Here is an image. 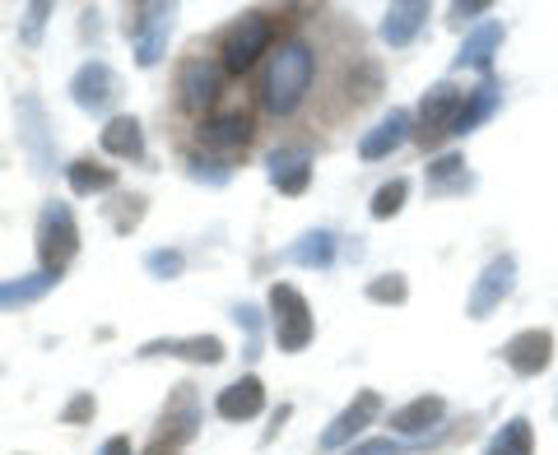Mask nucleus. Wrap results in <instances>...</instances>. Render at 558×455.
Listing matches in <instances>:
<instances>
[{
	"label": "nucleus",
	"instance_id": "nucleus-1",
	"mask_svg": "<svg viewBox=\"0 0 558 455\" xmlns=\"http://www.w3.org/2000/svg\"><path fill=\"white\" fill-rule=\"evenodd\" d=\"M312 84H317V47L307 38H289L270 51L266 79H260V108L275 121L299 116V108L307 102Z\"/></svg>",
	"mask_w": 558,
	"mask_h": 455
},
{
	"label": "nucleus",
	"instance_id": "nucleus-2",
	"mask_svg": "<svg viewBox=\"0 0 558 455\" xmlns=\"http://www.w3.org/2000/svg\"><path fill=\"white\" fill-rule=\"evenodd\" d=\"M266 307H270V335L279 344V354H303V348L317 340V317H312L299 284H284V279L270 284Z\"/></svg>",
	"mask_w": 558,
	"mask_h": 455
},
{
	"label": "nucleus",
	"instance_id": "nucleus-3",
	"mask_svg": "<svg viewBox=\"0 0 558 455\" xmlns=\"http://www.w3.org/2000/svg\"><path fill=\"white\" fill-rule=\"evenodd\" d=\"M33 247H38V270L51 274H65V266L80 256V223H75V209L65 200H43L38 209V228H33Z\"/></svg>",
	"mask_w": 558,
	"mask_h": 455
},
{
	"label": "nucleus",
	"instance_id": "nucleus-4",
	"mask_svg": "<svg viewBox=\"0 0 558 455\" xmlns=\"http://www.w3.org/2000/svg\"><path fill=\"white\" fill-rule=\"evenodd\" d=\"M266 51H275V28L260 10H247L238 14V20L219 33V65L223 75H247V70L266 57Z\"/></svg>",
	"mask_w": 558,
	"mask_h": 455
},
{
	"label": "nucleus",
	"instance_id": "nucleus-5",
	"mask_svg": "<svg viewBox=\"0 0 558 455\" xmlns=\"http://www.w3.org/2000/svg\"><path fill=\"white\" fill-rule=\"evenodd\" d=\"M121 24H126V38L135 47V65L154 70L168 57V38L178 28V5H131Z\"/></svg>",
	"mask_w": 558,
	"mask_h": 455
},
{
	"label": "nucleus",
	"instance_id": "nucleus-6",
	"mask_svg": "<svg viewBox=\"0 0 558 455\" xmlns=\"http://www.w3.org/2000/svg\"><path fill=\"white\" fill-rule=\"evenodd\" d=\"M14 116H20V149L28 153L33 172L51 177V172H57V126H51V116H47V102L28 89L14 98Z\"/></svg>",
	"mask_w": 558,
	"mask_h": 455
},
{
	"label": "nucleus",
	"instance_id": "nucleus-7",
	"mask_svg": "<svg viewBox=\"0 0 558 455\" xmlns=\"http://www.w3.org/2000/svg\"><path fill=\"white\" fill-rule=\"evenodd\" d=\"M205 423V409H201V391L191 381H178L163 399V414H159V428H154V442L168 446V451H182L201 436Z\"/></svg>",
	"mask_w": 558,
	"mask_h": 455
},
{
	"label": "nucleus",
	"instance_id": "nucleus-8",
	"mask_svg": "<svg viewBox=\"0 0 558 455\" xmlns=\"http://www.w3.org/2000/svg\"><path fill=\"white\" fill-rule=\"evenodd\" d=\"M461 102H465V89L457 79H438V84H428L424 89V98H418V108H414V139L424 149H433V145H442V139L451 135V121H457V112H461Z\"/></svg>",
	"mask_w": 558,
	"mask_h": 455
},
{
	"label": "nucleus",
	"instance_id": "nucleus-9",
	"mask_svg": "<svg viewBox=\"0 0 558 455\" xmlns=\"http://www.w3.org/2000/svg\"><path fill=\"white\" fill-rule=\"evenodd\" d=\"M121 94H126V84H121L117 70L108 61H98V57H89L75 75H70V102L89 116H112Z\"/></svg>",
	"mask_w": 558,
	"mask_h": 455
},
{
	"label": "nucleus",
	"instance_id": "nucleus-10",
	"mask_svg": "<svg viewBox=\"0 0 558 455\" xmlns=\"http://www.w3.org/2000/svg\"><path fill=\"white\" fill-rule=\"evenodd\" d=\"M381 414H387V399H381L377 391H359V395L349 399V405L322 428L317 451H322V455H330V451H349L354 442H363V432H368Z\"/></svg>",
	"mask_w": 558,
	"mask_h": 455
},
{
	"label": "nucleus",
	"instance_id": "nucleus-11",
	"mask_svg": "<svg viewBox=\"0 0 558 455\" xmlns=\"http://www.w3.org/2000/svg\"><path fill=\"white\" fill-rule=\"evenodd\" d=\"M512 293H517V256L502 251L475 274V288H470V297H465V317L470 321H488Z\"/></svg>",
	"mask_w": 558,
	"mask_h": 455
},
{
	"label": "nucleus",
	"instance_id": "nucleus-12",
	"mask_svg": "<svg viewBox=\"0 0 558 455\" xmlns=\"http://www.w3.org/2000/svg\"><path fill=\"white\" fill-rule=\"evenodd\" d=\"M219 98H223V65L209 61V57H186L178 65V102H182V112L205 121V112L215 108Z\"/></svg>",
	"mask_w": 558,
	"mask_h": 455
},
{
	"label": "nucleus",
	"instance_id": "nucleus-13",
	"mask_svg": "<svg viewBox=\"0 0 558 455\" xmlns=\"http://www.w3.org/2000/svg\"><path fill=\"white\" fill-rule=\"evenodd\" d=\"M442 423H447V399L442 395H414L400 409H391V418H387L391 436H400V442H410V446H424V451H428L433 436L442 432Z\"/></svg>",
	"mask_w": 558,
	"mask_h": 455
},
{
	"label": "nucleus",
	"instance_id": "nucleus-14",
	"mask_svg": "<svg viewBox=\"0 0 558 455\" xmlns=\"http://www.w3.org/2000/svg\"><path fill=\"white\" fill-rule=\"evenodd\" d=\"M498 358L512 367L521 381H535L554 367V330L549 325H526L498 348Z\"/></svg>",
	"mask_w": 558,
	"mask_h": 455
},
{
	"label": "nucleus",
	"instance_id": "nucleus-15",
	"mask_svg": "<svg viewBox=\"0 0 558 455\" xmlns=\"http://www.w3.org/2000/svg\"><path fill=\"white\" fill-rule=\"evenodd\" d=\"M140 362L149 358H178V362H191V367H219L229 358L219 335H159V340H145L135 348Z\"/></svg>",
	"mask_w": 558,
	"mask_h": 455
},
{
	"label": "nucleus",
	"instance_id": "nucleus-16",
	"mask_svg": "<svg viewBox=\"0 0 558 455\" xmlns=\"http://www.w3.org/2000/svg\"><path fill=\"white\" fill-rule=\"evenodd\" d=\"M312 149H303V145H279V149H270L266 153V177H270V186L279 190V196H289V200H299V196H307L312 190Z\"/></svg>",
	"mask_w": 558,
	"mask_h": 455
},
{
	"label": "nucleus",
	"instance_id": "nucleus-17",
	"mask_svg": "<svg viewBox=\"0 0 558 455\" xmlns=\"http://www.w3.org/2000/svg\"><path fill=\"white\" fill-rule=\"evenodd\" d=\"M410 139H414V112H410V108H391L387 116L377 121V126L363 131L359 159H363V163H381V159H391L396 149H405Z\"/></svg>",
	"mask_w": 558,
	"mask_h": 455
},
{
	"label": "nucleus",
	"instance_id": "nucleus-18",
	"mask_svg": "<svg viewBox=\"0 0 558 455\" xmlns=\"http://www.w3.org/2000/svg\"><path fill=\"white\" fill-rule=\"evenodd\" d=\"M215 414L223 423H252V418L266 414V381L256 372H242L238 381H229L219 395H215Z\"/></svg>",
	"mask_w": 558,
	"mask_h": 455
},
{
	"label": "nucleus",
	"instance_id": "nucleus-19",
	"mask_svg": "<svg viewBox=\"0 0 558 455\" xmlns=\"http://www.w3.org/2000/svg\"><path fill=\"white\" fill-rule=\"evenodd\" d=\"M98 149L108 153V159H126V163H145V126H140V116L131 112H112L102 121L98 131Z\"/></svg>",
	"mask_w": 558,
	"mask_h": 455
},
{
	"label": "nucleus",
	"instance_id": "nucleus-20",
	"mask_svg": "<svg viewBox=\"0 0 558 455\" xmlns=\"http://www.w3.org/2000/svg\"><path fill=\"white\" fill-rule=\"evenodd\" d=\"M502 38H508V28L502 24H475L465 33V42H461V51H457V61H451V70H475V75H488L494 70V57H498V47H502Z\"/></svg>",
	"mask_w": 558,
	"mask_h": 455
},
{
	"label": "nucleus",
	"instance_id": "nucleus-21",
	"mask_svg": "<svg viewBox=\"0 0 558 455\" xmlns=\"http://www.w3.org/2000/svg\"><path fill=\"white\" fill-rule=\"evenodd\" d=\"M428 0H396V5H387V14H381V42L387 47H410L418 33H424L428 24Z\"/></svg>",
	"mask_w": 558,
	"mask_h": 455
},
{
	"label": "nucleus",
	"instance_id": "nucleus-22",
	"mask_svg": "<svg viewBox=\"0 0 558 455\" xmlns=\"http://www.w3.org/2000/svg\"><path fill=\"white\" fill-rule=\"evenodd\" d=\"M498 108H502V84H498V79H484L480 89H465L461 112H457V121H451V135H457V139L475 135Z\"/></svg>",
	"mask_w": 558,
	"mask_h": 455
},
{
	"label": "nucleus",
	"instance_id": "nucleus-23",
	"mask_svg": "<svg viewBox=\"0 0 558 455\" xmlns=\"http://www.w3.org/2000/svg\"><path fill=\"white\" fill-rule=\"evenodd\" d=\"M252 139V116L247 112H223V116H205L201 121V145L209 153H229L242 149Z\"/></svg>",
	"mask_w": 558,
	"mask_h": 455
},
{
	"label": "nucleus",
	"instance_id": "nucleus-24",
	"mask_svg": "<svg viewBox=\"0 0 558 455\" xmlns=\"http://www.w3.org/2000/svg\"><path fill=\"white\" fill-rule=\"evenodd\" d=\"M424 182H428V196H465V190H475V172L465 168V153H438L428 163Z\"/></svg>",
	"mask_w": 558,
	"mask_h": 455
},
{
	"label": "nucleus",
	"instance_id": "nucleus-25",
	"mask_svg": "<svg viewBox=\"0 0 558 455\" xmlns=\"http://www.w3.org/2000/svg\"><path fill=\"white\" fill-rule=\"evenodd\" d=\"M336 251H340V237L330 233V228H312L293 247H284V260L289 266H303V270H330L336 266Z\"/></svg>",
	"mask_w": 558,
	"mask_h": 455
},
{
	"label": "nucleus",
	"instance_id": "nucleus-26",
	"mask_svg": "<svg viewBox=\"0 0 558 455\" xmlns=\"http://www.w3.org/2000/svg\"><path fill=\"white\" fill-rule=\"evenodd\" d=\"M61 284V274L51 270H33V274H14V279H0V311H20L28 303H43V297Z\"/></svg>",
	"mask_w": 558,
	"mask_h": 455
},
{
	"label": "nucleus",
	"instance_id": "nucleus-27",
	"mask_svg": "<svg viewBox=\"0 0 558 455\" xmlns=\"http://www.w3.org/2000/svg\"><path fill=\"white\" fill-rule=\"evenodd\" d=\"M65 182L75 196H108V190H117V168L94 163V159H75L65 168Z\"/></svg>",
	"mask_w": 558,
	"mask_h": 455
},
{
	"label": "nucleus",
	"instance_id": "nucleus-28",
	"mask_svg": "<svg viewBox=\"0 0 558 455\" xmlns=\"http://www.w3.org/2000/svg\"><path fill=\"white\" fill-rule=\"evenodd\" d=\"M484 455H535V432H531V418H508L494 442H488Z\"/></svg>",
	"mask_w": 558,
	"mask_h": 455
},
{
	"label": "nucleus",
	"instance_id": "nucleus-29",
	"mask_svg": "<svg viewBox=\"0 0 558 455\" xmlns=\"http://www.w3.org/2000/svg\"><path fill=\"white\" fill-rule=\"evenodd\" d=\"M410 177H391V182H381L377 190H373V205H368V214L377 219V223H387V219H396L400 209L410 205Z\"/></svg>",
	"mask_w": 558,
	"mask_h": 455
},
{
	"label": "nucleus",
	"instance_id": "nucleus-30",
	"mask_svg": "<svg viewBox=\"0 0 558 455\" xmlns=\"http://www.w3.org/2000/svg\"><path fill=\"white\" fill-rule=\"evenodd\" d=\"M186 177L201 182V186H229V182H233V163H223L219 153L191 149V153H186Z\"/></svg>",
	"mask_w": 558,
	"mask_h": 455
},
{
	"label": "nucleus",
	"instance_id": "nucleus-31",
	"mask_svg": "<svg viewBox=\"0 0 558 455\" xmlns=\"http://www.w3.org/2000/svg\"><path fill=\"white\" fill-rule=\"evenodd\" d=\"M363 293H368V303H377V307H405L410 303V279L400 270H387V274H373Z\"/></svg>",
	"mask_w": 558,
	"mask_h": 455
},
{
	"label": "nucleus",
	"instance_id": "nucleus-32",
	"mask_svg": "<svg viewBox=\"0 0 558 455\" xmlns=\"http://www.w3.org/2000/svg\"><path fill=\"white\" fill-rule=\"evenodd\" d=\"M233 325L242 330V335H247V344H242V358L256 362V358H260V330H266V317H260V307L238 303V307H233Z\"/></svg>",
	"mask_w": 558,
	"mask_h": 455
},
{
	"label": "nucleus",
	"instance_id": "nucleus-33",
	"mask_svg": "<svg viewBox=\"0 0 558 455\" xmlns=\"http://www.w3.org/2000/svg\"><path fill=\"white\" fill-rule=\"evenodd\" d=\"M145 270H149L154 279H182V274H186V256H182L178 247H154V251L145 256Z\"/></svg>",
	"mask_w": 558,
	"mask_h": 455
},
{
	"label": "nucleus",
	"instance_id": "nucleus-34",
	"mask_svg": "<svg viewBox=\"0 0 558 455\" xmlns=\"http://www.w3.org/2000/svg\"><path fill=\"white\" fill-rule=\"evenodd\" d=\"M94 414H98V395L94 391H75L61 405V423L65 428H84V423H94Z\"/></svg>",
	"mask_w": 558,
	"mask_h": 455
},
{
	"label": "nucleus",
	"instance_id": "nucleus-35",
	"mask_svg": "<svg viewBox=\"0 0 558 455\" xmlns=\"http://www.w3.org/2000/svg\"><path fill=\"white\" fill-rule=\"evenodd\" d=\"M145 214H149V196H121V209L112 214V228H117L121 237H131Z\"/></svg>",
	"mask_w": 558,
	"mask_h": 455
},
{
	"label": "nucleus",
	"instance_id": "nucleus-36",
	"mask_svg": "<svg viewBox=\"0 0 558 455\" xmlns=\"http://www.w3.org/2000/svg\"><path fill=\"white\" fill-rule=\"evenodd\" d=\"M47 20H51V5H47V0H33V5L24 10L20 42H24V47H38V42H43V28H47Z\"/></svg>",
	"mask_w": 558,
	"mask_h": 455
},
{
	"label": "nucleus",
	"instance_id": "nucleus-37",
	"mask_svg": "<svg viewBox=\"0 0 558 455\" xmlns=\"http://www.w3.org/2000/svg\"><path fill=\"white\" fill-rule=\"evenodd\" d=\"M410 451H424V446H410L400 436H363V442L349 446V455H410Z\"/></svg>",
	"mask_w": 558,
	"mask_h": 455
},
{
	"label": "nucleus",
	"instance_id": "nucleus-38",
	"mask_svg": "<svg viewBox=\"0 0 558 455\" xmlns=\"http://www.w3.org/2000/svg\"><path fill=\"white\" fill-rule=\"evenodd\" d=\"M488 10H494L488 0H457L447 14H451V28H465V24H480Z\"/></svg>",
	"mask_w": 558,
	"mask_h": 455
},
{
	"label": "nucleus",
	"instance_id": "nucleus-39",
	"mask_svg": "<svg viewBox=\"0 0 558 455\" xmlns=\"http://www.w3.org/2000/svg\"><path fill=\"white\" fill-rule=\"evenodd\" d=\"M289 418H293V405H279V409L270 414V428H266V432H260V446H270V442H275V436H279V432H284V423H289Z\"/></svg>",
	"mask_w": 558,
	"mask_h": 455
},
{
	"label": "nucleus",
	"instance_id": "nucleus-40",
	"mask_svg": "<svg viewBox=\"0 0 558 455\" xmlns=\"http://www.w3.org/2000/svg\"><path fill=\"white\" fill-rule=\"evenodd\" d=\"M98 455H135V446H131L126 432H117V436H108V442L98 446Z\"/></svg>",
	"mask_w": 558,
	"mask_h": 455
},
{
	"label": "nucleus",
	"instance_id": "nucleus-41",
	"mask_svg": "<svg viewBox=\"0 0 558 455\" xmlns=\"http://www.w3.org/2000/svg\"><path fill=\"white\" fill-rule=\"evenodd\" d=\"M145 455H178V451H168V446H159V442H149V451Z\"/></svg>",
	"mask_w": 558,
	"mask_h": 455
},
{
	"label": "nucleus",
	"instance_id": "nucleus-42",
	"mask_svg": "<svg viewBox=\"0 0 558 455\" xmlns=\"http://www.w3.org/2000/svg\"><path fill=\"white\" fill-rule=\"evenodd\" d=\"M554 414H558V405H554Z\"/></svg>",
	"mask_w": 558,
	"mask_h": 455
}]
</instances>
